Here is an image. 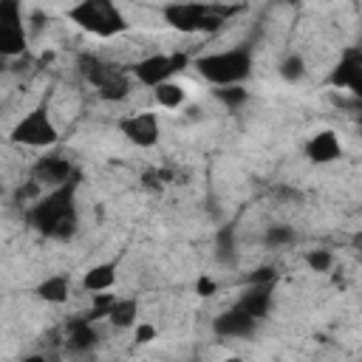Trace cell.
Masks as SVG:
<instances>
[{
  "mask_svg": "<svg viewBox=\"0 0 362 362\" xmlns=\"http://www.w3.org/2000/svg\"><path fill=\"white\" fill-rule=\"evenodd\" d=\"M305 263H308L311 272H328L331 263H334V257H331V252H325V249H311V252L305 255Z\"/></svg>",
  "mask_w": 362,
  "mask_h": 362,
  "instance_id": "obj_22",
  "label": "cell"
},
{
  "mask_svg": "<svg viewBox=\"0 0 362 362\" xmlns=\"http://www.w3.org/2000/svg\"><path fill=\"white\" fill-rule=\"evenodd\" d=\"M192 59L187 54H150L133 65V76L144 88H156L164 79H173L178 71H184Z\"/></svg>",
  "mask_w": 362,
  "mask_h": 362,
  "instance_id": "obj_7",
  "label": "cell"
},
{
  "mask_svg": "<svg viewBox=\"0 0 362 362\" xmlns=\"http://www.w3.org/2000/svg\"><path fill=\"white\" fill-rule=\"evenodd\" d=\"M68 345L76 351H88L90 345H96V331L90 325V317H79L68 325Z\"/></svg>",
  "mask_w": 362,
  "mask_h": 362,
  "instance_id": "obj_19",
  "label": "cell"
},
{
  "mask_svg": "<svg viewBox=\"0 0 362 362\" xmlns=\"http://www.w3.org/2000/svg\"><path fill=\"white\" fill-rule=\"evenodd\" d=\"M269 291H272V283H249V288L240 294V300L235 303V308H240L249 317L260 320V317H266V311L272 305V294Z\"/></svg>",
  "mask_w": 362,
  "mask_h": 362,
  "instance_id": "obj_14",
  "label": "cell"
},
{
  "mask_svg": "<svg viewBox=\"0 0 362 362\" xmlns=\"http://www.w3.org/2000/svg\"><path fill=\"white\" fill-rule=\"evenodd\" d=\"M79 71H82V76L96 88V93H99L102 99H107V102H119V99H124V96L130 93V76H127L124 71H119L116 65L99 59V57L85 54V57L79 59Z\"/></svg>",
  "mask_w": 362,
  "mask_h": 362,
  "instance_id": "obj_5",
  "label": "cell"
},
{
  "mask_svg": "<svg viewBox=\"0 0 362 362\" xmlns=\"http://www.w3.org/2000/svg\"><path fill=\"white\" fill-rule=\"evenodd\" d=\"M133 328H136V342L139 345H147V342H153L158 337L156 325H150V322H133Z\"/></svg>",
  "mask_w": 362,
  "mask_h": 362,
  "instance_id": "obj_24",
  "label": "cell"
},
{
  "mask_svg": "<svg viewBox=\"0 0 362 362\" xmlns=\"http://www.w3.org/2000/svg\"><path fill=\"white\" fill-rule=\"evenodd\" d=\"M71 178H76L74 164L68 158H62V156H45V158H40L34 164V181L40 187H59V184H65Z\"/></svg>",
  "mask_w": 362,
  "mask_h": 362,
  "instance_id": "obj_11",
  "label": "cell"
},
{
  "mask_svg": "<svg viewBox=\"0 0 362 362\" xmlns=\"http://www.w3.org/2000/svg\"><path fill=\"white\" fill-rule=\"evenodd\" d=\"M105 317L116 325V328H130L139 317V303L130 300V297H113V303L107 305Z\"/></svg>",
  "mask_w": 362,
  "mask_h": 362,
  "instance_id": "obj_17",
  "label": "cell"
},
{
  "mask_svg": "<svg viewBox=\"0 0 362 362\" xmlns=\"http://www.w3.org/2000/svg\"><path fill=\"white\" fill-rule=\"evenodd\" d=\"M255 325H257V320L255 317H249L246 311H240V308H229V311H223L218 320H215V334L218 337H249L252 331H255Z\"/></svg>",
  "mask_w": 362,
  "mask_h": 362,
  "instance_id": "obj_13",
  "label": "cell"
},
{
  "mask_svg": "<svg viewBox=\"0 0 362 362\" xmlns=\"http://www.w3.org/2000/svg\"><path fill=\"white\" fill-rule=\"evenodd\" d=\"M119 133L133 141L136 147H153L161 136V124H158V116L150 113V110H139V113H130V116H122L119 119Z\"/></svg>",
  "mask_w": 362,
  "mask_h": 362,
  "instance_id": "obj_9",
  "label": "cell"
},
{
  "mask_svg": "<svg viewBox=\"0 0 362 362\" xmlns=\"http://www.w3.org/2000/svg\"><path fill=\"white\" fill-rule=\"evenodd\" d=\"M303 74H305V62H303L300 54H288V57L280 62V76H283L286 82H297V79H303Z\"/></svg>",
  "mask_w": 362,
  "mask_h": 362,
  "instance_id": "obj_21",
  "label": "cell"
},
{
  "mask_svg": "<svg viewBox=\"0 0 362 362\" xmlns=\"http://www.w3.org/2000/svg\"><path fill=\"white\" fill-rule=\"evenodd\" d=\"M215 280H209V277H201L198 283H195V291L201 294V297H209V294H215Z\"/></svg>",
  "mask_w": 362,
  "mask_h": 362,
  "instance_id": "obj_26",
  "label": "cell"
},
{
  "mask_svg": "<svg viewBox=\"0 0 362 362\" xmlns=\"http://www.w3.org/2000/svg\"><path fill=\"white\" fill-rule=\"evenodd\" d=\"M153 99H156L158 107L175 110V107H181V105L187 102V90H184L181 82H175V79H164V82H158V85L153 88Z\"/></svg>",
  "mask_w": 362,
  "mask_h": 362,
  "instance_id": "obj_16",
  "label": "cell"
},
{
  "mask_svg": "<svg viewBox=\"0 0 362 362\" xmlns=\"http://www.w3.org/2000/svg\"><path fill=\"white\" fill-rule=\"evenodd\" d=\"M328 82L334 88H348L351 93H362V54L356 48H348L339 65L331 71Z\"/></svg>",
  "mask_w": 362,
  "mask_h": 362,
  "instance_id": "obj_10",
  "label": "cell"
},
{
  "mask_svg": "<svg viewBox=\"0 0 362 362\" xmlns=\"http://www.w3.org/2000/svg\"><path fill=\"white\" fill-rule=\"evenodd\" d=\"M74 195H76V178H71V181H65L59 187H51L48 195L34 201L31 215H28L31 223L45 238L68 240L76 232V204H74Z\"/></svg>",
  "mask_w": 362,
  "mask_h": 362,
  "instance_id": "obj_1",
  "label": "cell"
},
{
  "mask_svg": "<svg viewBox=\"0 0 362 362\" xmlns=\"http://www.w3.org/2000/svg\"><path fill=\"white\" fill-rule=\"evenodd\" d=\"M25 48V25H23V3L0 0V59L14 57Z\"/></svg>",
  "mask_w": 362,
  "mask_h": 362,
  "instance_id": "obj_8",
  "label": "cell"
},
{
  "mask_svg": "<svg viewBox=\"0 0 362 362\" xmlns=\"http://www.w3.org/2000/svg\"><path fill=\"white\" fill-rule=\"evenodd\" d=\"M8 139L14 144H23V147H51L59 139V133H57V124L51 122L48 107L45 105H37L31 113H25L14 124V130H11Z\"/></svg>",
  "mask_w": 362,
  "mask_h": 362,
  "instance_id": "obj_6",
  "label": "cell"
},
{
  "mask_svg": "<svg viewBox=\"0 0 362 362\" xmlns=\"http://www.w3.org/2000/svg\"><path fill=\"white\" fill-rule=\"evenodd\" d=\"M305 156L314 164H331L342 156V141L334 130H320L305 141Z\"/></svg>",
  "mask_w": 362,
  "mask_h": 362,
  "instance_id": "obj_12",
  "label": "cell"
},
{
  "mask_svg": "<svg viewBox=\"0 0 362 362\" xmlns=\"http://www.w3.org/2000/svg\"><path fill=\"white\" fill-rule=\"evenodd\" d=\"M71 294V277L68 274H51L37 286V297L45 303H65Z\"/></svg>",
  "mask_w": 362,
  "mask_h": 362,
  "instance_id": "obj_18",
  "label": "cell"
},
{
  "mask_svg": "<svg viewBox=\"0 0 362 362\" xmlns=\"http://www.w3.org/2000/svg\"><path fill=\"white\" fill-rule=\"evenodd\" d=\"M249 283H274V269H257L255 274H249Z\"/></svg>",
  "mask_w": 362,
  "mask_h": 362,
  "instance_id": "obj_25",
  "label": "cell"
},
{
  "mask_svg": "<svg viewBox=\"0 0 362 362\" xmlns=\"http://www.w3.org/2000/svg\"><path fill=\"white\" fill-rule=\"evenodd\" d=\"M291 240H294V229H288V226H269L266 229V243H272V246H286Z\"/></svg>",
  "mask_w": 362,
  "mask_h": 362,
  "instance_id": "obj_23",
  "label": "cell"
},
{
  "mask_svg": "<svg viewBox=\"0 0 362 362\" xmlns=\"http://www.w3.org/2000/svg\"><path fill=\"white\" fill-rule=\"evenodd\" d=\"M65 17L82 31L93 37H105V40L127 31V20L113 0H79L76 6L65 11Z\"/></svg>",
  "mask_w": 362,
  "mask_h": 362,
  "instance_id": "obj_3",
  "label": "cell"
},
{
  "mask_svg": "<svg viewBox=\"0 0 362 362\" xmlns=\"http://www.w3.org/2000/svg\"><path fill=\"white\" fill-rule=\"evenodd\" d=\"M164 23L181 34H212L218 31L232 14L235 8H223V6H212V3H167L161 8Z\"/></svg>",
  "mask_w": 362,
  "mask_h": 362,
  "instance_id": "obj_2",
  "label": "cell"
},
{
  "mask_svg": "<svg viewBox=\"0 0 362 362\" xmlns=\"http://www.w3.org/2000/svg\"><path fill=\"white\" fill-rule=\"evenodd\" d=\"M195 71L212 85H240L252 74V57L243 48H229V51H215L206 57L192 59Z\"/></svg>",
  "mask_w": 362,
  "mask_h": 362,
  "instance_id": "obj_4",
  "label": "cell"
},
{
  "mask_svg": "<svg viewBox=\"0 0 362 362\" xmlns=\"http://www.w3.org/2000/svg\"><path fill=\"white\" fill-rule=\"evenodd\" d=\"M113 283H116V263H96L82 277V288L85 291H93V294L113 288Z\"/></svg>",
  "mask_w": 362,
  "mask_h": 362,
  "instance_id": "obj_15",
  "label": "cell"
},
{
  "mask_svg": "<svg viewBox=\"0 0 362 362\" xmlns=\"http://www.w3.org/2000/svg\"><path fill=\"white\" fill-rule=\"evenodd\" d=\"M212 93H215V99H218L221 105H226V107H238V105H243L246 96H249L240 85H218V88H212Z\"/></svg>",
  "mask_w": 362,
  "mask_h": 362,
  "instance_id": "obj_20",
  "label": "cell"
}]
</instances>
